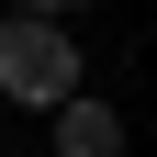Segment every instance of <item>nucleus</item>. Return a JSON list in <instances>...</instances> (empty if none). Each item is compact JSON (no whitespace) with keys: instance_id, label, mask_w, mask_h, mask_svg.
Segmentation results:
<instances>
[{"instance_id":"nucleus-2","label":"nucleus","mask_w":157,"mask_h":157,"mask_svg":"<svg viewBox=\"0 0 157 157\" xmlns=\"http://www.w3.org/2000/svg\"><path fill=\"white\" fill-rule=\"evenodd\" d=\"M45 124H56V135H45L56 157H124V112H112V101H90V90H78V101H56Z\"/></svg>"},{"instance_id":"nucleus-1","label":"nucleus","mask_w":157,"mask_h":157,"mask_svg":"<svg viewBox=\"0 0 157 157\" xmlns=\"http://www.w3.org/2000/svg\"><path fill=\"white\" fill-rule=\"evenodd\" d=\"M90 90V56H78L67 23H23V11H0V101H23V112H56Z\"/></svg>"},{"instance_id":"nucleus-3","label":"nucleus","mask_w":157,"mask_h":157,"mask_svg":"<svg viewBox=\"0 0 157 157\" xmlns=\"http://www.w3.org/2000/svg\"><path fill=\"white\" fill-rule=\"evenodd\" d=\"M67 11H78V0H23V23H67Z\"/></svg>"}]
</instances>
